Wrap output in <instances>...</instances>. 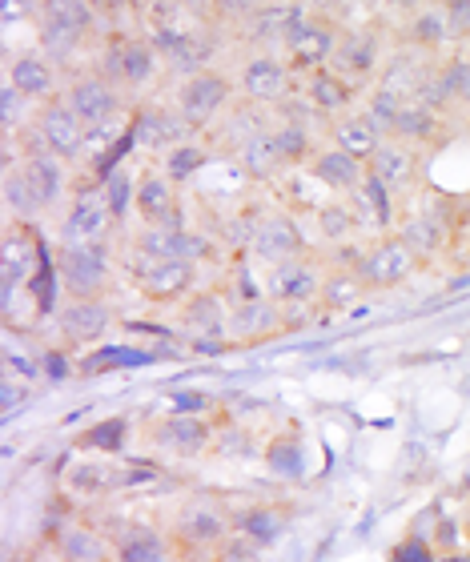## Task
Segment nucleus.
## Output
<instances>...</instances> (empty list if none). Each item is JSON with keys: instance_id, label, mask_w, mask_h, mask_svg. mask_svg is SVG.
I'll return each mask as SVG.
<instances>
[{"instance_id": "32", "label": "nucleus", "mask_w": 470, "mask_h": 562, "mask_svg": "<svg viewBox=\"0 0 470 562\" xmlns=\"http://www.w3.org/2000/svg\"><path fill=\"white\" fill-rule=\"evenodd\" d=\"M362 286H366V281H362L358 273H330L318 298H322V306H326V310H346V306L362 294Z\"/></svg>"}, {"instance_id": "19", "label": "nucleus", "mask_w": 470, "mask_h": 562, "mask_svg": "<svg viewBox=\"0 0 470 562\" xmlns=\"http://www.w3.org/2000/svg\"><path fill=\"white\" fill-rule=\"evenodd\" d=\"M21 177H25L29 189L41 197V205H53V201L61 197V185H65V177H61V157H53V153H29Z\"/></svg>"}, {"instance_id": "16", "label": "nucleus", "mask_w": 470, "mask_h": 562, "mask_svg": "<svg viewBox=\"0 0 470 562\" xmlns=\"http://www.w3.org/2000/svg\"><path fill=\"white\" fill-rule=\"evenodd\" d=\"M378 145H382V137H378V129L366 117H342L334 125V149L346 153V157H354V161H362V165H370V157L378 153Z\"/></svg>"}, {"instance_id": "15", "label": "nucleus", "mask_w": 470, "mask_h": 562, "mask_svg": "<svg viewBox=\"0 0 470 562\" xmlns=\"http://www.w3.org/2000/svg\"><path fill=\"white\" fill-rule=\"evenodd\" d=\"M366 169H370L366 177H374L378 185H386V189H402V185L414 177V153H410L406 145H398V141H382Z\"/></svg>"}, {"instance_id": "38", "label": "nucleus", "mask_w": 470, "mask_h": 562, "mask_svg": "<svg viewBox=\"0 0 470 562\" xmlns=\"http://www.w3.org/2000/svg\"><path fill=\"white\" fill-rule=\"evenodd\" d=\"M29 113H33V101L17 85L5 81V89H0V121H5V129H17L21 121H29Z\"/></svg>"}, {"instance_id": "41", "label": "nucleus", "mask_w": 470, "mask_h": 562, "mask_svg": "<svg viewBox=\"0 0 470 562\" xmlns=\"http://www.w3.org/2000/svg\"><path fill=\"white\" fill-rule=\"evenodd\" d=\"M274 141H278L282 161H302L310 153V129H302V125H282L274 133Z\"/></svg>"}, {"instance_id": "26", "label": "nucleus", "mask_w": 470, "mask_h": 562, "mask_svg": "<svg viewBox=\"0 0 470 562\" xmlns=\"http://www.w3.org/2000/svg\"><path fill=\"white\" fill-rule=\"evenodd\" d=\"M306 97H310L322 113H342V109L350 105L354 89H350V81L338 77V73H314L310 85H306Z\"/></svg>"}, {"instance_id": "40", "label": "nucleus", "mask_w": 470, "mask_h": 562, "mask_svg": "<svg viewBox=\"0 0 470 562\" xmlns=\"http://www.w3.org/2000/svg\"><path fill=\"white\" fill-rule=\"evenodd\" d=\"M5 201H9V209L25 213V217H33L37 209H45V205H41V197L29 189V181H25L21 173H9V181H5Z\"/></svg>"}, {"instance_id": "35", "label": "nucleus", "mask_w": 470, "mask_h": 562, "mask_svg": "<svg viewBox=\"0 0 470 562\" xmlns=\"http://www.w3.org/2000/svg\"><path fill=\"white\" fill-rule=\"evenodd\" d=\"M402 241H406V245L414 249V257H418V253H434V249L446 241V233H442V225H438L434 217H414V221L406 225Z\"/></svg>"}, {"instance_id": "37", "label": "nucleus", "mask_w": 470, "mask_h": 562, "mask_svg": "<svg viewBox=\"0 0 470 562\" xmlns=\"http://www.w3.org/2000/svg\"><path fill=\"white\" fill-rule=\"evenodd\" d=\"M125 434H129V422H125V418H105V422H97L93 430H85L81 446H93V450H121V446H125Z\"/></svg>"}, {"instance_id": "5", "label": "nucleus", "mask_w": 470, "mask_h": 562, "mask_svg": "<svg viewBox=\"0 0 470 562\" xmlns=\"http://www.w3.org/2000/svg\"><path fill=\"white\" fill-rule=\"evenodd\" d=\"M37 133L45 137V145H49V153L53 157H73V153H81V145H85V121L69 109V101L65 105H49L41 117H37Z\"/></svg>"}, {"instance_id": "24", "label": "nucleus", "mask_w": 470, "mask_h": 562, "mask_svg": "<svg viewBox=\"0 0 470 562\" xmlns=\"http://www.w3.org/2000/svg\"><path fill=\"white\" fill-rule=\"evenodd\" d=\"M137 209L157 225H173V181L169 177H145L137 185Z\"/></svg>"}, {"instance_id": "27", "label": "nucleus", "mask_w": 470, "mask_h": 562, "mask_svg": "<svg viewBox=\"0 0 470 562\" xmlns=\"http://www.w3.org/2000/svg\"><path fill=\"white\" fill-rule=\"evenodd\" d=\"M233 530L246 534V538H254L258 546H266V542H274V538L282 534V514L270 510V506H254V510H246V514L233 518Z\"/></svg>"}, {"instance_id": "6", "label": "nucleus", "mask_w": 470, "mask_h": 562, "mask_svg": "<svg viewBox=\"0 0 470 562\" xmlns=\"http://www.w3.org/2000/svg\"><path fill=\"white\" fill-rule=\"evenodd\" d=\"M69 109L85 121V129H97L117 117V89L109 85V77H81L69 89Z\"/></svg>"}, {"instance_id": "8", "label": "nucleus", "mask_w": 470, "mask_h": 562, "mask_svg": "<svg viewBox=\"0 0 470 562\" xmlns=\"http://www.w3.org/2000/svg\"><path fill=\"white\" fill-rule=\"evenodd\" d=\"M153 65H157V57H153V45L149 41H117L109 49V57H105L109 81H125L133 89L153 77Z\"/></svg>"}, {"instance_id": "20", "label": "nucleus", "mask_w": 470, "mask_h": 562, "mask_svg": "<svg viewBox=\"0 0 470 562\" xmlns=\"http://www.w3.org/2000/svg\"><path fill=\"white\" fill-rule=\"evenodd\" d=\"M205 241L197 237V233H169V229H157V233H149L145 237V253L149 257H157V261H197V257H205Z\"/></svg>"}, {"instance_id": "49", "label": "nucleus", "mask_w": 470, "mask_h": 562, "mask_svg": "<svg viewBox=\"0 0 470 562\" xmlns=\"http://www.w3.org/2000/svg\"><path fill=\"white\" fill-rule=\"evenodd\" d=\"M322 225H326V233H330V237H338L342 229H350V209H342V205H330V209L322 213Z\"/></svg>"}, {"instance_id": "54", "label": "nucleus", "mask_w": 470, "mask_h": 562, "mask_svg": "<svg viewBox=\"0 0 470 562\" xmlns=\"http://www.w3.org/2000/svg\"><path fill=\"white\" fill-rule=\"evenodd\" d=\"M462 97H470V69H466V81H462Z\"/></svg>"}, {"instance_id": "53", "label": "nucleus", "mask_w": 470, "mask_h": 562, "mask_svg": "<svg viewBox=\"0 0 470 562\" xmlns=\"http://www.w3.org/2000/svg\"><path fill=\"white\" fill-rule=\"evenodd\" d=\"M45 374L49 378H69V362L61 354H45Z\"/></svg>"}, {"instance_id": "30", "label": "nucleus", "mask_w": 470, "mask_h": 562, "mask_svg": "<svg viewBox=\"0 0 470 562\" xmlns=\"http://www.w3.org/2000/svg\"><path fill=\"white\" fill-rule=\"evenodd\" d=\"M61 554H65V562H105V542L93 530H65Z\"/></svg>"}, {"instance_id": "50", "label": "nucleus", "mask_w": 470, "mask_h": 562, "mask_svg": "<svg viewBox=\"0 0 470 562\" xmlns=\"http://www.w3.org/2000/svg\"><path fill=\"white\" fill-rule=\"evenodd\" d=\"M205 406H209L205 394H177V398H173V414H193V418H197Z\"/></svg>"}, {"instance_id": "7", "label": "nucleus", "mask_w": 470, "mask_h": 562, "mask_svg": "<svg viewBox=\"0 0 470 562\" xmlns=\"http://www.w3.org/2000/svg\"><path fill=\"white\" fill-rule=\"evenodd\" d=\"M177 534L193 546H205V542H221L229 534V518L217 502L209 498H193L181 514H177Z\"/></svg>"}, {"instance_id": "22", "label": "nucleus", "mask_w": 470, "mask_h": 562, "mask_svg": "<svg viewBox=\"0 0 470 562\" xmlns=\"http://www.w3.org/2000/svg\"><path fill=\"white\" fill-rule=\"evenodd\" d=\"M250 241H254V249H258L262 257H270V261H294V253H298V229H294L286 217H274V221L258 225Z\"/></svg>"}, {"instance_id": "44", "label": "nucleus", "mask_w": 470, "mask_h": 562, "mask_svg": "<svg viewBox=\"0 0 470 562\" xmlns=\"http://www.w3.org/2000/svg\"><path fill=\"white\" fill-rule=\"evenodd\" d=\"M73 486H77V490L101 494V490H113V486H117V474H113L109 466H77V470H73Z\"/></svg>"}, {"instance_id": "14", "label": "nucleus", "mask_w": 470, "mask_h": 562, "mask_svg": "<svg viewBox=\"0 0 470 562\" xmlns=\"http://www.w3.org/2000/svg\"><path fill=\"white\" fill-rule=\"evenodd\" d=\"M109 221H113V213H109V201L105 197H81L69 209L65 237H69V245H93L109 229Z\"/></svg>"}, {"instance_id": "48", "label": "nucleus", "mask_w": 470, "mask_h": 562, "mask_svg": "<svg viewBox=\"0 0 470 562\" xmlns=\"http://www.w3.org/2000/svg\"><path fill=\"white\" fill-rule=\"evenodd\" d=\"M390 562H430V550H426L422 538H406V542L390 554Z\"/></svg>"}, {"instance_id": "46", "label": "nucleus", "mask_w": 470, "mask_h": 562, "mask_svg": "<svg viewBox=\"0 0 470 562\" xmlns=\"http://www.w3.org/2000/svg\"><path fill=\"white\" fill-rule=\"evenodd\" d=\"M398 109H402V105H394L390 97H382V93H378V97L370 101V113H366V121H370L374 129H386V133H394V121H398Z\"/></svg>"}, {"instance_id": "2", "label": "nucleus", "mask_w": 470, "mask_h": 562, "mask_svg": "<svg viewBox=\"0 0 470 562\" xmlns=\"http://www.w3.org/2000/svg\"><path fill=\"white\" fill-rule=\"evenodd\" d=\"M61 281H65V290L77 302H97L101 290H105V281H109L105 257L93 245H65V253H61Z\"/></svg>"}, {"instance_id": "43", "label": "nucleus", "mask_w": 470, "mask_h": 562, "mask_svg": "<svg viewBox=\"0 0 470 562\" xmlns=\"http://www.w3.org/2000/svg\"><path fill=\"white\" fill-rule=\"evenodd\" d=\"M137 193H133V181H129V173L125 169H117L109 181H105V201H109V213L113 217H125V209H129V201H133Z\"/></svg>"}, {"instance_id": "52", "label": "nucleus", "mask_w": 470, "mask_h": 562, "mask_svg": "<svg viewBox=\"0 0 470 562\" xmlns=\"http://www.w3.org/2000/svg\"><path fill=\"white\" fill-rule=\"evenodd\" d=\"M0 398H5V402H0V406H5V414H13L21 406V398H25V390L13 378H5V386H0Z\"/></svg>"}, {"instance_id": "51", "label": "nucleus", "mask_w": 470, "mask_h": 562, "mask_svg": "<svg viewBox=\"0 0 470 562\" xmlns=\"http://www.w3.org/2000/svg\"><path fill=\"white\" fill-rule=\"evenodd\" d=\"M446 21H450V29H470V0H454V5H446Z\"/></svg>"}, {"instance_id": "23", "label": "nucleus", "mask_w": 470, "mask_h": 562, "mask_svg": "<svg viewBox=\"0 0 470 562\" xmlns=\"http://www.w3.org/2000/svg\"><path fill=\"white\" fill-rule=\"evenodd\" d=\"M314 177L326 181L330 189H350L354 193L366 181V165L354 161V157H346V153H338V149H330V153H322L314 161Z\"/></svg>"}, {"instance_id": "18", "label": "nucleus", "mask_w": 470, "mask_h": 562, "mask_svg": "<svg viewBox=\"0 0 470 562\" xmlns=\"http://www.w3.org/2000/svg\"><path fill=\"white\" fill-rule=\"evenodd\" d=\"M9 85H17L29 101H45V97H53L57 77H53V65L45 57H17L9 65Z\"/></svg>"}, {"instance_id": "29", "label": "nucleus", "mask_w": 470, "mask_h": 562, "mask_svg": "<svg viewBox=\"0 0 470 562\" xmlns=\"http://www.w3.org/2000/svg\"><path fill=\"white\" fill-rule=\"evenodd\" d=\"M145 362H149V354H141V350L109 346V350L89 354V358L81 362V370H85V374H109V370H121V366H145Z\"/></svg>"}, {"instance_id": "42", "label": "nucleus", "mask_w": 470, "mask_h": 562, "mask_svg": "<svg viewBox=\"0 0 470 562\" xmlns=\"http://www.w3.org/2000/svg\"><path fill=\"white\" fill-rule=\"evenodd\" d=\"M185 326H193V330H221V302H217L213 294L189 302V310H185Z\"/></svg>"}, {"instance_id": "9", "label": "nucleus", "mask_w": 470, "mask_h": 562, "mask_svg": "<svg viewBox=\"0 0 470 562\" xmlns=\"http://www.w3.org/2000/svg\"><path fill=\"white\" fill-rule=\"evenodd\" d=\"M322 286H326V277H318V269L306 261H282L270 277V290L282 302H310L322 294Z\"/></svg>"}, {"instance_id": "10", "label": "nucleus", "mask_w": 470, "mask_h": 562, "mask_svg": "<svg viewBox=\"0 0 470 562\" xmlns=\"http://www.w3.org/2000/svg\"><path fill=\"white\" fill-rule=\"evenodd\" d=\"M193 281V265L189 261H153L145 273H141V294L149 302H173L189 290Z\"/></svg>"}, {"instance_id": "12", "label": "nucleus", "mask_w": 470, "mask_h": 562, "mask_svg": "<svg viewBox=\"0 0 470 562\" xmlns=\"http://www.w3.org/2000/svg\"><path fill=\"white\" fill-rule=\"evenodd\" d=\"M133 133H137V145H173V149H181V145H189L185 137L193 133V125H189L181 113L145 109V113L137 117Z\"/></svg>"}, {"instance_id": "4", "label": "nucleus", "mask_w": 470, "mask_h": 562, "mask_svg": "<svg viewBox=\"0 0 470 562\" xmlns=\"http://www.w3.org/2000/svg\"><path fill=\"white\" fill-rule=\"evenodd\" d=\"M229 101V81L221 73H193L181 85V117L189 125H205L217 117V109Z\"/></svg>"}, {"instance_id": "11", "label": "nucleus", "mask_w": 470, "mask_h": 562, "mask_svg": "<svg viewBox=\"0 0 470 562\" xmlns=\"http://www.w3.org/2000/svg\"><path fill=\"white\" fill-rule=\"evenodd\" d=\"M242 89L250 97H258V101H286L290 97V73L274 57H254L242 69Z\"/></svg>"}, {"instance_id": "1", "label": "nucleus", "mask_w": 470, "mask_h": 562, "mask_svg": "<svg viewBox=\"0 0 470 562\" xmlns=\"http://www.w3.org/2000/svg\"><path fill=\"white\" fill-rule=\"evenodd\" d=\"M93 25V9L77 5V0H65V5H45L41 17V49L57 61H65L73 53V45L85 37V29Z\"/></svg>"}, {"instance_id": "34", "label": "nucleus", "mask_w": 470, "mask_h": 562, "mask_svg": "<svg viewBox=\"0 0 470 562\" xmlns=\"http://www.w3.org/2000/svg\"><path fill=\"white\" fill-rule=\"evenodd\" d=\"M233 330H238L242 338H258V334H266V330H274V306H266V302H246V306H238V314H233Z\"/></svg>"}, {"instance_id": "25", "label": "nucleus", "mask_w": 470, "mask_h": 562, "mask_svg": "<svg viewBox=\"0 0 470 562\" xmlns=\"http://www.w3.org/2000/svg\"><path fill=\"white\" fill-rule=\"evenodd\" d=\"M378 61V37L374 33H350L338 41V53H334V65L342 73H370Z\"/></svg>"}, {"instance_id": "3", "label": "nucleus", "mask_w": 470, "mask_h": 562, "mask_svg": "<svg viewBox=\"0 0 470 562\" xmlns=\"http://www.w3.org/2000/svg\"><path fill=\"white\" fill-rule=\"evenodd\" d=\"M414 273V249L406 241H382L378 249H370L358 265V277L366 281V286H398V281H406Z\"/></svg>"}, {"instance_id": "13", "label": "nucleus", "mask_w": 470, "mask_h": 562, "mask_svg": "<svg viewBox=\"0 0 470 562\" xmlns=\"http://www.w3.org/2000/svg\"><path fill=\"white\" fill-rule=\"evenodd\" d=\"M286 49H290V61H294V65H302V69H318L322 61H334V53H338V37H334L330 25H302V29L286 41Z\"/></svg>"}, {"instance_id": "31", "label": "nucleus", "mask_w": 470, "mask_h": 562, "mask_svg": "<svg viewBox=\"0 0 470 562\" xmlns=\"http://www.w3.org/2000/svg\"><path fill=\"white\" fill-rule=\"evenodd\" d=\"M121 562H169V558H165V542H161L153 530L137 526V530L121 542Z\"/></svg>"}, {"instance_id": "21", "label": "nucleus", "mask_w": 470, "mask_h": 562, "mask_svg": "<svg viewBox=\"0 0 470 562\" xmlns=\"http://www.w3.org/2000/svg\"><path fill=\"white\" fill-rule=\"evenodd\" d=\"M157 442L169 446V450H177V454H197L209 442V426L201 418H193V414H173V418L161 422Z\"/></svg>"}, {"instance_id": "36", "label": "nucleus", "mask_w": 470, "mask_h": 562, "mask_svg": "<svg viewBox=\"0 0 470 562\" xmlns=\"http://www.w3.org/2000/svg\"><path fill=\"white\" fill-rule=\"evenodd\" d=\"M266 466H270L274 474L298 478V474H302V446H298V438H278V442L266 450Z\"/></svg>"}, {"instance_id": "33", "label": "nucleus", "mask_w": 470, "mask_h": 562, "mask_svg": "<svg viewBox=\"0 0 470 562\" xmlns=\"http://www.w3.org/2000/svg\"><path fill=\"white\" fill-rule=\"evenodd\" d=\"M394 133L398 137H410V141H426L434 133V109H426L422 101H410L398 109V121H394Z\"/></svg>"}, {"instance_id": "39", "label": "nucleus", "mask_w": 470, "mask_h": 562, "mask_svg": "<svg viewBox=\"0 0 470 562\" xmlns=\"http://www.w3.org/2000/svg\"><path fill=\"white\" fill-rule=\"evenodd\" d=\"M205 165V149L201 145H181L169 153V165H165V177L169 181H185L189 173H197Z\"/></svg>"}, {"instance_id": "45", "label": "nucleus", "mask_w": 470, "mask_h": 562, "mask_svg": "<svg viewBox=\"0 0 470 562\" xmlns=\"http://www.w3.org/2000/svg\"><path fill=\"white\" fill-rule=\"evenodd\" d=\"M258 542L246 538V534H233L225 546H221V562H258Z\"/></svg>"}, {"instance_id": "47", "label": "nucleus", "mask_w": 470, "mask_h": 562, "mask_svg": "<svg viewBox=\"0 0 470 562\" xmlns=\"http://www.w3.org/2000/svg\"><path fill=\"white\" fill-rule=\"evenodd\" d=\"M5 374H9V378H13V374H17V378H37V374H41V362H33V358H25V354H17V350L9 346V350H5Z\"/></svg>"}, {"instance_id": "17", "label": "nucleus", "mask_w": 470, "mask_h": 562, "mask_svg": "<svg viewBox=\"0 0 470 562\" xmlns=\"http://www.w3.org/2000/svg\"><path fill=\"white\" fill-rule=\"evenodd\" d=\"M109 330V310L101 302H73L61 310V334L69 342H93Z\"/></svg>"}, {"instance_id": "28", "label": "nucleus", "mask_w": 470, "mask_h": 562, "mask_svg": "<svg viewBox=\"0 0 470 562\" xmlns=\"http://www.w3.org/2000/svg\"><path fill=\"white\" fill-rule=\"evenodd\" d=\"M238 153H242V165H246L254 177H270V173L282 165V153H278L274 133H258V137H250Z\"/></svg>"}]
</instances>
